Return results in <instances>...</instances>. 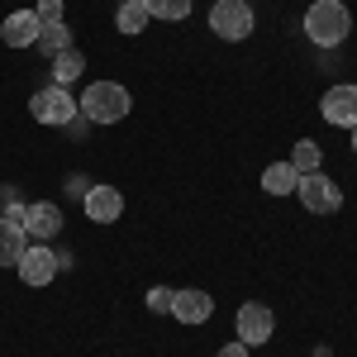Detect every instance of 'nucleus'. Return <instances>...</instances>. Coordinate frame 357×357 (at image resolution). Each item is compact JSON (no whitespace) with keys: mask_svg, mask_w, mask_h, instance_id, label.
<instances>
[{"mask_svg":"<svg viewBox=\"0 0 357 357\" xmlns=\"http://www.w3.org/2000/svg\"><path fill=\"white\" fill-rule=\"evenodd\" d=\"M77 110H82V105L72 100V91H67V86H43V91H33V100H29V114H33L38 124H53V129L72 124Z\"/></svg>","mask_w":357,"mask_h":357,"instance_id":"3","label":"nucleus"},{"mask_svg":"<svg viewBox=\"0 0 357 357\" xmlns=\"http://www.w3.org/2000/svg\"><path fill=\"white\" fill-rule=\"evenodd\" d=\"M33 20H38V29H43V24H62V0H38Z\"/></svg>","mask_w":357,"mask_h":357,"instance_id":"21","label":"nucleus"},{"mask_svg":"<svg viewBox=\"0 0 357 357\" xmlns=\"http://www.w3.org/2000/svg\"><path fill=\"white\" fill-rule=\"evenodd\" d=\"M24 234L33 243H48L62 234V210H57L53 200H38V205H24Z\"/></svg>","mask_w":357,"mask_h":357,"instance_id":"9","label":"nucleus"},{"mask_svg":"<svg viewBox=\"0 0 357 357\" xmlns=\"http://www.w3.org/2000/svg\"><path fill=\"white\" fill-rule=\"evenodd\" d=\"M33 48H38V53H48V57H57L62 48H72V33H67V24H43Z\"/></svg>","mask_w":357,"mask_h":357,"instance_id":"17","label":"nucleus"},{"mask_svg":"<svg viewBox=\"0 0 357 357\" xmlns=\"http://www.w3.org/2000/svg\"><path fill=\"white\" fill-rule=\"evenodd\" d=\"M57 276V252L48 243H29L20 252V281L24 286H48Z\"/></svg>","mask_w":357,"mask_h":357,"instance_id":"6","label":"nucleus"},{"mask_svg":"<svg viewBox=\"0 0 357 357\" xmlns=\"http://www.w3.org/2000/svg\"><path fill=\"white\" fill-rule=\"evenodd\" d=\"M276 329V319H272V310L267 305H257V301H248L243 310H238V343H248V348H257V343H267Z\"/></svg>","mask_w":357,"mask_h":357,"instance_id":"8","label":"nucleus"},{"mask_svg":"<svg viewBox=\"0 0 357 357\" xmlns=\"http://www.w3.org/2000/svg\"><path fill=\"white\" fill-rule=\"evenodd\" d=\"M296 195H301V205L310 215H333V210H343V191L333 186L324 172H305L301 181H296Z\"/></svg>","mask_w":357,"mask_h":357,"instance_id":"4","label":"nucleus"},{"mask_svg":"<svg viewBox=\"0 0 357 357\" xmlns=\"http://www.w3.org/2000/svg\"><path fill=\"white\" fill-rule=\"evenodd\" d=\"M215 357H248V343H224Z\"/></svg>","mask_w":357,"mask_h":357,"instance_id":"22","label":"nucleus"},{"mask_svg":"<svg viewBox=\"0 0 357 357\" xmlns=\"http://www.w3.org/2000/svg\"><path fill=\"white\" fill-rule=\"evenodd\" d=\"M319 114L329 119L333 129H353L357 124V86H333V91H324Z\"/></svg>","mask_w":357,"mask_h":357,"instance_id":"7","label":"nucleus"},{"mask_svg":"<svg viewBox=\"0 0 357 357\" xmlns=\"http://www.w3.org/2000/svg\"><path fill=\"white\" fill-rule=\"evenodd\" d=\"M134 110V100H129V91L114 82H91L82 96V114L91 124H119L124 114Z\"/></svg>","mask_w":357,"mask_h":357,"instance_id":"2","label":"nucleus"},{"mask_svg":"<svg viewBox=\"0 0 357 357\" xmlns=\"http://www.w3.org/2000/svg\"><path fill=\"white\" fill-rule=\"evenodd\" d=\"M210 29H215L220 38H229V43H243L248 33H252V10H248V0H215Z\"/></svg>","mask_w":357,"mask_h":357,"instance_id":"5","label":"nucleus"},{"mask_svg":"<svg viewBox=\"0 0 357 357\" xmlns=\"http://www.w3.org/2000/svg\"><path fill=\"white\" fill-rule=\"evenodd\" d=\"M319 162H324V153H319V143H314V138H301V143H296V148H291V167H296V172H319Z\"/></svg>","mask_w":357,"mask_h":357,"instance_id":"18","label":"nucleus"},{"mask_svg":"<svg viewBox=\"0 0 357 357\" xmlns=\"http://www.w3.org/2000/svg\"><path fill=\"white\" fill-rule=\"evenodd\" d=\"M348 29H353V15H348L343 0H314L305 10V38L319 43V48H338L348 38Z\"/></svg>","mask_w":357,"mask_h":357,"instance_id":"1","label":"nucleus"},{"mask_svg":"<svg viewBox=\"0 0 357 357\" xmlns=\"http://www.w3.org/2000/svg\"><path fill=\"white\" fill-rule=\"evenodd\" d=\"M296 181H301V172L291 162H272L267 172H262V186H267V195H291L296 191Z\"/></svg>","mask_w":357,"mask_h":357,"instance_id":"14","label":"nucleus"},{"mask_svg":"<svg viewBox=\"0 0 357 357\" xmlns=\"http://www.w3.org/2000/svg\"><path fill=\"white\" fill-rule=\"evenodd\" d=\"M172 296H176L172 286H153V291H148V310H153V314H172Z\"/></svg>","mask_w":357,"mask_h":357,"instance_id":"20","label":"nucleus"},{"mask_svg":"<svg viewBox=\"0 0 357 357\" xmlns=\"http://www.w3.org/2000/svg\"><path fill=\"white\" fill-rule=\"evenodd\" d=\"M353 153H357V124H353Z\"/></svg>","mask_w":357,"mask_h":357,"instance_id":"23","label":"nucleus"},{"mask_svg":"<svg viewBox=\"0 0 357 357\" xmlns=\"http://www.w3.org/2000/svg\"><path fill=\"white\" fill-rule=\"evenodd\" d=\"M143 5H148L153 20H172V24L191 15V0H143Z\"/></svg>","mask_w":357,"mask_h":357,"instance_id":"19","label":"nucleus"},{"mask_svg":"<svg viewBox=\"0 0 357 357\" xmlns=\"http://www.w3.org/2000/svg\"><path fill=\"white\" fill-rule=\"evenodd\" d=\"M29 248V234L20 220H0V267H20V252Z\"/></svg>","mask_w":357,"mask_h":357,"instance_id":"13","label":"nucleus"},{"mask_svg":"<svg viewBox=\"0 0 357 357\" xmlns=\"http://www.w3.org/2000/svg\"><path fill=\"white\" fill-rule=\"evenodd\" d=\"M172 314H176L181 324H205V319L215 314V301H210L205 291H176V296H172Z\"/></svg>","mask_w":357,"mask_h":357,"instance_id":"12","label":"nucleus"},{"mask_svg":"<svg viewBox=\"0 0 357 357\" xmlns=\"http://www.w3.org/2000/svg\"><path fill=\"white\" fill-rule=\"evenodd\" d=\"M82 205H86V220H96V224H114L124 215V195L114 191V186H91L82 195Z\"/></svg>","mask_w":357,"mask_h":357,"instance_id":"10","label":"nucleus"},{"mask_svg":"<svg viewBox=\"0 0 357 357\" xmlns=\"http://www.w3.org/2000/svg\"><path fill=\"white\" fill-rule=\"evenodd\" d=\"M82 72H86V62H82L77 48H62V53L53 57V86H72Z\"/></svg>","mask_w":357,"mask_h":357,"instance_id":"15","label":"nucleus"},{"mask_svg":"<svg viewBox=\"0 0 357 357\" xmlns=\"http://www.w3.org/2000/svg\"><path fill=\"white\" fill-rule=\"evenodd\" d=\"M148 20H153V15H148V5H143V0H119V20H114L119 33H143Z\"/></svg>","mask_w":357,"mask_h":357,"instance_id":"16","label":"nucleus"},{"mask_svg":"<svg viewBox=\"0 0 357 357\" xmlns=\"http://www.w3.org/2000/svg\"><path fill=\"white\" fill-rule=\"evenodd\" d=\"M0 43H5V48H33V43H38V20H33V10H15V15H5V24H0Z\"/></svg>","mask_w":357,"mask_h":357,"instance_id":"11","label":"nucleus"}]
</instances>
